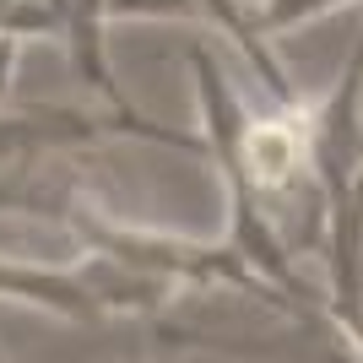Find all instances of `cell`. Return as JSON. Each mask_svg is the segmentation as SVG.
Masks as SVG:
<instances>
[{
	"label": "cell",
	"instance_id": "cell-5",
	"mask_svg": "<svg viewBox=\"0 0 363 363\" xmlns=\"http://www.w3.org/2000/svg\"><path fill=\"white\" fill-rule=\"evenodd\" d=\"M108 16H196V6L190 0H108L104 6Z\"/></svg>",
	"mask_w": 363,
	"mask_h": 363
},
{
	"label": "cell",
	"instance_id": "cell-1",
	"mask_svg": "<svg viewBox=\"0 0 363 363\" xmlns=\"http://www.w3.org/2000/svg\"><path fill=\"white\" fill-rule=\"evenodd\" d=\"M190 71H196V98L206 114V141L201 147L223 163L228 201H233V223H228V250L239 255V266L255 277L260 288L282 303V315L303 309V303H325V293H315L298 277L288 255V239L277 233L272 212H266V190H260V168H255V120L244 114V98L233 92V82L223 76L217 55L190 49Z\"/></svg>",
	"mask_w": 363,
	"mask_h": 363
},
{
	"label": "cell",
	"instance_id": "cell-6",
	"mask_svg": "<svg viewBox=\"0 0 363 363\" xmlns=\"http://www.w3.org/2000/svg\"><path fill=\"white\" fill-rule=\"evenodd\" d=\"M0 363H6V358H0Z\"/></svg>",
	"mask_w": 363,
	"mask_h": 363
},
{
	"label": "cell",
	"instance_id": "cell-4",
	"mask_svg": "<svg viewBox=\"0 0 363 363\" xmlns=\"http://www.w3.org/2000/svg\"><path fill=\"white\" fill-rule=\"evenodd\" d=\"M331 6H342V0H260V11H250V16H255V28H260V33H277V28H293V22H303V16L331 11Z\"/></svg>",
	"mask_w": 363,
	"mask_h": 363
},
{
	"label": "cell",
	"instance_id": "cell-2",
	"mask_svg": "<svg viewBox=\"0 0 363 363\" xmlns=\"http://www.w3.org/2000/svg\"><path fill=\"white\" fill-rule=\"evenodd\" d=\"M0 298L44 303L65 320H104V315H157L174 303V282L141 277L108 255H87L76 266H33L0 260Z\"/></svg>",
	"mask_w": 363,
	"mask_h": 363
},
{
	"label": "cell",
	"instance_id": "cell-3",
	"mask_svg": "<svg viewBox=\"0 0 363 363\" xmlns=\"http://www.w3.org/2000/svg\"><path fill=\"white\" fill-rule=\"evenodd\" d=\"M201 16H212V28H223L233 44L244 49V60L260 71V82H266V92H272L277 104H288L293 108V87H288V76H282V65L272 60V49H266V33L255 28V16H250V6L244 0H190Z\"/></svg>",
	"mask_w": 363,
	"mask_h": 363
}]
</instances>
